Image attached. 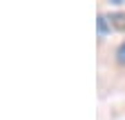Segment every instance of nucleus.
<instances>
[{"mask_svg": "<svg viewBox=\"0 0 125 120\" xmlns=\"http://www.w3.org/2000/svg\"><path fill=\"white\" fill-rule=\"evenodd\" d=\"M109 25H112V29H118V31H125V13L116 11V13H109L107 16Z\"/></svg>", "mask_w": 125, "mask_h": 120, "instance_id": "f257e3e1", "label": "nucleus"}, {"mask_svg": "<svg viewBox=\"0 0 125 120\" xmlns=\"http://www.w3.org/2000/svg\"><path fill=\"white\" fill-rule=\"evenodd\" d=\"M96 27H98V34L101 36H107L109 31H112V25H109V20H107V16H98V20H96Z\"/></svg>", "mask_w": 125, "mask_h": 120, "instance_id": "f03ea898", "label": "nucleus"}, {"mask_svg": "<svg viewBox=\"0 0 125 120\" xmlns=\"http://www.w3.org/2000/svg\"><path fill=\"white\" fill-rule=\"evenodd\" d=\"M116 58H118V62H123V65H125V42L116 49Z\"/></svg>", "mask_w": 125, "mask_h": 120, "instance_id": "7ed1b4c3", "label": "nucleus"}]
</instances>
